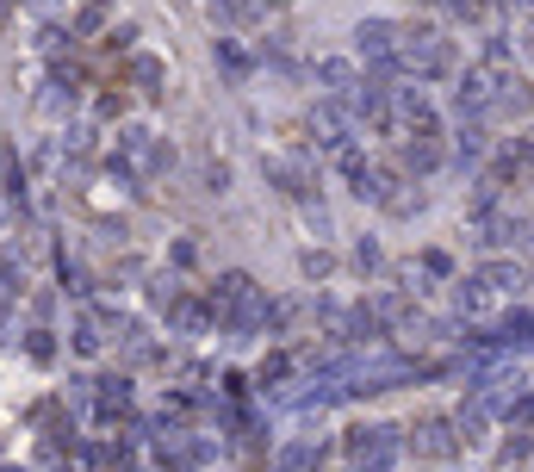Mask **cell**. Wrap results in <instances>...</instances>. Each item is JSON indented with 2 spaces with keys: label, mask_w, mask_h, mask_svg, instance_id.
<instances>
[{
  "label": "cell",
  "mask_w": 534,
  "mask_h": 472,
  "mask_svg": "<svg viewBox=\"0 0 534 472\" xmlns=\"http://www.w3.org/2000/svg\"><path fill=\"white\" fill-rule=\"evenodd\" d=\"M398 69H410L416 81H435V75L454 69V50H447V38H435V31H404Z\"/></svg>",
  "instance_id": "6da1fadb"
},
{
  "label": "cell",
  "mask_w": 534,
  "mask_h": 472,
  "mask_svg": "<svg viewBox=\"0 0 534 472\" xmlns=\"http://www.w3.org/2000/svg\"><path fill=\"white\" fill-rule=\"evenodd\" d=\"M119 162H125V174H162V168L174 162V149H168L155 131L131 124V131H119Z\"/></svg>",
  "instance_id": "7a4b0ae2"
},
{
  "label": "cell",
  "mask_w": 534,
  "mask_h": 472,
  "mask_svg": "<svg viewBox=\"0 0 534 472\" xmlns=\"http://www.w3.org/2000/svg\"><path fill=\"white\" fill-rule=\"evenodd\" d=\"M497 88H504V75H497L491 63L466 69V75H460V88H454V106H460V118H485V113H497Z\"/></svg>",
  "instance_id": "3957f363"
},
{
  "label": "cell",
  "mask_w": 534,
  "mask_h": 472,
  "mask_svg": "<svg viewBox=\"0 0 534 472\" xmlns=\"http://www.w3.org/2000/svg\"><path fill=\"white\" fill-rule=\"evenodd\" d=\"M410 448H416L422 460H454L466 442H460V423H447V417H422V423L410 429Z\"/></svg>",
  "instance_id": "277c9868"
},
{
  "label": "cell",
  "mask_w": 534,
  "mask_h": 472,
  "mask_svg": "<svg viewBox=\"0 0 534 472\" xmlns=\"http://www.w3.org/2000/svg\"><path fill=\"white\" fill-rule=\"evenodd\" d=\"M355 38H361V56H367V63H380V69H392V63H398L404 31L392 25V19H367V25H361Z\"/></svg>",
  "instance_id": "5b68a950"
},
{
  "label": "cell",
  "mask_w": 534,
  "mask_h": 472,
  "mask_svg": "<svg viewBox=\"0 0 534 472\" xmlns=\"http://www.w3.org/2000/svg\"><path fill=\"white\" fill-rule=\"evenodd\" d=\"M497 299H504V292H491V286H485V280H479V274H472V280H460V286H454V305H460V311H466V317H491V311H497Z\"/></svg>",
  "instance_id": "8992f818"
},
{
  "label": "cell",
  "mask_w": 534,
  "mask_h": 472,
  "mask_svg": "<svg viewBox=\"0 0 534 472\" xmlns=\"http://www.w3.org/2000/svg\"><path fill=\"white\" fill-rule=\"evenodd\" d=\"M267 181H273L280 193H292V199L311 193V174H305V162H292V156H273V162H267Z\"/></svg>",
  "instance_id": "52a82bcc"
},
{
  "label": "cell",
  "mask_w": 534,
  "mask_h": 472,
  "mask_svg": "<svg viewBox=\"0 0 534 472\" xmlns=\"http://www.w3.org/2000/svg\"><path fill=\"white\" fill-rule=\"evenodd\" d=\"M317 81H323L330 100H355V69H348L342 56H323V63H317Z\"/></svg>",
  "instance_id": "ba28073f"
},
{
  "label": "cell",
  "mask_w": 534,
  "mask_h": 472,
  "mask_svg": "<svg viewBox=\"0 0 534 472\" xmlns=\"http://www.w3.org/2000/svg\"><path fill=\"white\" fill-rule=\"evenodd\" d=\"M94 385H100V417L119 423V417L131 410V379H94Z\"/></svg>",
  "instance_id": "9c48e42d"
},
{
  "label": "cell",
  "mask_w": 534,
  "mask_h": 472,
  "mask_svg": "<svg viewBox=\"0 0 534 472\" xmlns=\"http://www.w3.org/2000/svg\"><path fill=\"white\" fill-rule=\"evenodd\" d=\"M516 231H522L516 218H497V212H479V242H485V249H510V242H516Z\"/></svg>",
  "instance_id": "30bf717a"
},
{
  "label": "cell",
  "mask_w": 534,
  "mask_h": 472,
  "mask_svg": "<svg viewBox=\"0 0 534 472\" xmlns=\"http://www.w3.org/2000/svg\"><path fill=\"white\" fill-rule=\"evenodd\" d=\"M497 113H534V94L522 75H504V88H497Z\"/></svg>",
  "instance_id": "8fae6325"
},
{
  "label": "cell",
  "mask_w": 534,
  "mask_h": 472,
  "mask_svg": "<svg viewBox=\"0 0 534 472\" xmlns=\"http://www.w3.org/2000/svg\"><path fill=\"white\" fill-rule=\"evenodd\" d=\"M100 324H106V317H100L94 305H88V311L75 317V349H81V354H100V349H106V336H100Z\"/></svg>",
  "instance_id": "7c38bea8"
},
{
  "label": "cell",
  "mask_w": 534,
  "mask_h": 472,
  "mask_svg": "<svg viewBox=\"0 0 534 472\" xmlns=\"http://www.w3.org/2000/svg\"><path fill=\"white\" fill-rule=\"evenodd\" d=\"M131 81H137V94H149V100H155V94H162V81H168V69H162L155 56H131Z\"/></svg>",
  "instance_id": "4fadbf2b"
},
{
  "label": "cell",
  "mask_w": 534,
  "mask_h": 472,
  "mask_svg": "<svg viewBox=\"0 0 534 472\" xmlns=\"http://www.w3.org/2000/svg\"><path fill=\"white\" fill-rule=\"evenodd\" d=\"M404 168H410V174H429V168H441V149H435V137H416V143H404Z\"/></svg>",
  "instance_id": "5bb4252c"
},
{
  "label": "cell",
  "mask_w": 534,
  "mask_h": 472,
  "mask_svg": "<svg viewBox=\"0 0 534 472\" xmlns=\"http://www.w3.org/2000/svg\"><path fill=\"white\" fill-rule=\"evenodd\" d=\"M479 280H485L491 292H516V286H522V274H516V261H485V267H479Z\"/></svg>",
  "instance_id": "9a60e30c"
},
{
  "label": "cell",
  "mask_w": 534,
  "mask_h": 472,
  "mask_svg": "<svg viewBox=\"0 0 534 472\" xmlns=\"http://www.w3.org/2000/svg\"><path fill=\"white\" fill-rule=\"evenodd\" d=\"M273 472H317V448H311V442H292V448H280Z\"/></svg>",
  "instance_id": "2e32d148"
},
{
  "label": "cell",
  "mask_w": 534,
  "mask_h": 472,
  "mask_svg": "<svg viewBox=\"0 0 534 472\" xmlns=\"http://www.w3.org/2000/svg\"><path fill=\"white\" fill-rule=\"evenodd\" d=\"M168 324H174L180 336H199V324H205V311H199L193 299H174V305H168Z\"/></svg>",
  "instance_id": "e0dca14e"
},
{
  "label": "cell",
  "mask_w": 534,
  "mask_h": 472,
  "mask_svg": "<svg viewBox=\"0 0 534 472\" xmlns=\"http://www.w3.org/2000/svg\"><path fill=\"white\" fill-rule=\"evenodd\" d=\"M454 156H460V162H479V156H485V131H479V124H466V131H460V143H454Z\"/></svg>",
  "instance_id": "ac0fdd59"
},
{
  "label": "cell",
  "mask_w": 534,
  "mask_h": 472,
  "mask_svg": "<svg viewBox=\"0 0 534 472\" xmlns=\"http://www.w3.org/2000/svg\"><path fill=\"white\" fill-rule=\"evenodd\" d=\"M25 354H31L38 367H50V360H56V342H50V330H31V336H25Z\"/></svg>",
  "instance_id": "d6986e66"
},
{
  "label": "cell",
  "mask_w": 534,
  "mask_h": 472,
  "mask_svg": "<svg viewBox=\"0 0 534 472\" xmlns=\"http://www.w3.org/2000/svg\"><path fill=\"white\" fill-rule=\"evenodd\" d=\"M75 31L81 38H94V31H106V6L94 0V6H81V19H75Z\"/></svg>",
  "instance_id": "ffe728a7"
},
{
  "label": "cell",
  "mask_w": 534,
  "mask_h": 472,
  "mask_svg": "<svg viewBox=\"0 0 534 472\" xmlns=\"http://www.w3.org/2000/svg\"><path fill=\"white\" fill-rule=\"evenodd\" d=\"M218 63H224L230 75H249V56H243V50H237L230 38H218Z\"/></svg>",
  "instance_id": "44dd1931"
},
{
  "label": "cell",
  "mask_w": 534,
  "mask_h": 472,
  "mask_svg": "<svg viewBox=\"0 0 534 472\" xmlns=\"http://www.w3.org/2000/svg\"><path fill=\"white\" fill-rule=\"evenodd\" d=\"M298 267H305V280H323V274H330V255H323V249H305Z\"/></svg>",
  "instance_id": "7402d4cb"
},
{
  "label": "cell",
  "mask_w": 534,
  "mask_h": 472,
  "mask_svg": "<svg viewBox=\"0 0 534 472\" xmlns=\"http://www.w3.org/2000/svg\"><path fill=\"white\" fill-rule=\"evenodd\" d=\"M529 435H522V429H516V435H510V442H504V467H516V460H529Z\"/></svg>",
  "instance_id": "603a6c76"
},
{
  "label": "cell",
  "mask_w": 534,
  "mask_h": 472,
  "mask_svg": "<svg viewBox=\"0 0 534 472\" xmlns=\"http://www.w3.org/2000/svg\"><path fill=\"white\" fill-rule=\"evenodd\" d=\"M355 267L373 274V267H380V242H355Z\"/></svg>",
  "instance_id": "cb8c5ba5"
},
{
  "label": "cell",
  "mask_w": 534,
  "mask_h": 472,
  "mask_svg": "<svg viewBox=\"0 0 534 472\" xmlns=\"http://www.w3.org/2000/svg\"><path fill=\"white\" fill-rule=\"evenodd\" d=\"M422 274H435V280H447V274H454V261H447L441 249H429V255H422Z\"/></svg>",
  "instance_id": "d4e9b609"
},
{
  "label": "cell",
  "mask_w": 534,
  "mask_h": 472,
  "mask_svg": "<svg viewBox=\"0 0 534 472\" xmlns=\"http://www.w3.org/2000/svg\"><path fill=\"white\" fill-rule=\"evenodd\" d=\"M6 305H13V261H0V317H6Z\"/></svg>",
  "instance_id": "484cf974"
},
{
  "label": "cell",
  "mask_w": 534,
  "mask_h": 472,
  "mask_svg": "<svg viewBox=\"0 0 534 472\" xmlns=\"http://www.w3.org/2000/svg\"><path fill=\"white\" fill-rule=\"evenodd\" d=\"M131 38H137V25H119V31H106V44H113V50H131Z\"/></svg>",
  "instance_id": "4316f807"
},
{
  "label": "cell",
  "mask_w": 534,
  "mask_h": 472,
  "mask_svg": "<svg viewBox=\"0 0 534 472\" xmlns=\"http://www.w3.org/2000/svg\"><path fill=\"white\" fill-rule=\"evenodd\" d=\"M0 472H13V467H0Z\"/></svg>",
  "instance_id": "83f0119b"
}]
</instances>
